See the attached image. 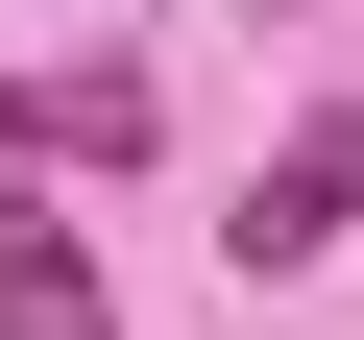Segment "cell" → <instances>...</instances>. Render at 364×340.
I'll list each match as a JSON object with an SVG mask.
<instances>
[{"label":"cell","mask_w":364,"mask_h":340,"mask_svg":"<svg viewBox=\"0 0 364 340\" xmlns=\"http://www.w3.org/2000/svg\"><path fill=\"white\" fill-rule=\"evenodd\" d=\"M0 340H122V292H97V243L49 195H0Z\"/></svg>","instance_id":"cell-2"},{"label":"cell","mask_w":364,"mask_h":340,"mask_svg":"<svg viewBox=\"0 0 364 340\" xmlns=\"http://www.w3.org/2000/svg\"><path fill=\"white\" fill-rule=\"evenodd\" d=\"M340 219H364V97H316V122L267 146V195H243L219 243H243V267H340Z\"/></svg>","instance_id":"cell-1"},{"label":"cell","mask_w":364,"mask_h":340,"mask_svg":"<svg viewBox=\"0 0 364 340\" xmlns=\"http://www.w3.org/2000/svg\"><path fill=\"white\" fill-rule=\"evenodd\" d=\"M0 146H73V170H146V73H0Z\"/></svg>","instance_id":"cell-3"}]
</instances>
